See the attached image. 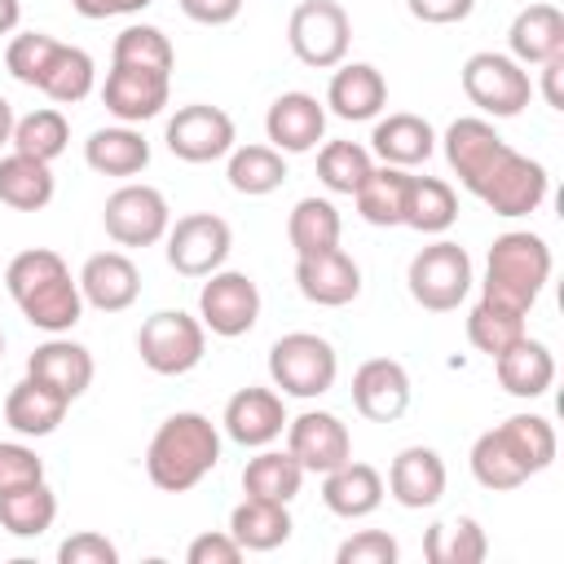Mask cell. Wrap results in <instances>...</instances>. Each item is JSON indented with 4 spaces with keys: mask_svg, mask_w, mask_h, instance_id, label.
I'll return each instance as SVG.
<instances>
[{
    "mask_svg": "<svg viewBox=\"0 0 564 564\" xmlns=\"http://www.w3.org/2000/svg\"><path fill=\"white\" fill-rule=\"evenodd\" d=\"M4 286L18 304V313L44 335H66L84 317L79 278H70V264L53 247L18 251L4 264Z\"/></svg>",
    "mask_w": 564,
    "mask_h": 564,
    "instance_id": "6da1fadb",
    "label": "cell"
},
{
    "mask_svg": "<svg viewBox=\"0 0 564 564\" xmlns=\"http://www.w3.org/2000/svg\"><path fill=\"white\" fill-rule=\"evenodd\" d=\"M216 463H220V432L198 410L167 414L145 445V476L163 494H185L203 485V476H212Z\"/></svg>",
    "mask_w": 564,
    "mask_h": 564,
    "instance_id": "7a4b0ae2",
    "label": "cell"
},
{
    "mask_svg": "<svg viewBox=\"0 0 564 564\" xmlns=\"http://www.w3.org/2000/svg\"><path fill=\"white\" fill-rule=\"evenodd\" d=\"M551 247L542 234L529 229H507L489 242V260H485V282L480 295L494 304H507L516 313H529L542 295V286L551 282Z\"/></svg>",
    "mask_w": 564,
    "mask_h": 564,
    "instance_id": "3957f363",
    "label": "cell"
},
{
    "mask_svg": "<svg viewBox=\"0 0 564 564\" xmlns=\"http://www.w3.org/2000/svg\"><path fill=\"white\" fill-rule=\"evenodd\" d=\"M269 379L282 397L313 401V397L335 388L339 352L330 339H322L313 330H291V335L273 339V348H269Z\"/></svg>",
    "mask_w": 564,
    "mask_h": 564,
    "instance_id": "277c9868",
    "label": "cell"
},
{
    "mask_svg": "<svg viewBox=\"0 0 564 564\" xmlns=\"http://www.w3.org/2000/svg\"><path fill=\"white\" fill-rule=\"evenodd\" d=\"M471 256L467 247L449 242V238H436L427 247L414 251L410 269H405V286H410V300L427 313H454L467 291H471Z\"/></svg>",
    "mask_w": 564,
    "mask_h": 564,
    "instance_id": "5b68a950",
    "label": "cell"
},
{
    "mask_svg": "<svg viewBox=\"0 0 564 564\" xmlns=\"http://www.w3.org/2000/svg\"><path fill=\"white\" fill-rule=\"evenodd\" d=\"M137 352H141V366L163 379L189 375L207 352V326L198 317H189L185 308H159L141 322Z\"/></svg>",
    "mask_w": 564,
    "mask_h": 564,
    "instance_id": "8992f818",
    "label": "cell"
},
{
    "mask_svg": "<svg viewBox=\"0 0 564 564\" xmlns=\"http://www.w3.org/2000/svg\"><path fill=\"white\" fill-rule=\"evenodd\" d=\"M463 79V93L467 101L480 110V115H494V119H516L529 97H533V84H529V70L511 57V53H494V48H480L463 62L458 70Z\"/></svg>",
    "mask_w": 564,
    "mask_h": 564,
    "instance_id": "52a82bcc",
    "label": "cell"
},
{
    "mask_svg": "<svg viewBox=\"0 0 564 564\" xmlns=\"http://www.w3.org/2000/svg\"><path fill=\"white\" fill-rule=\"evenodd\" d=\"M286 44L304 66L335 70L352 44L348 9L339 0H300L286 18Z\"/></svg>",
    "mask_w": 564,
    "mask_h": 564,
    "instance_id": "ba28073f",
    "label": "cell"
},
{
    "mask_svg": "<svg viewBox=\"0 0 564 564\" xmlns=\"http://www.w3.org/2000/svg\"><path fill=\"white\" fill-rule=\"evenodd\" d=\"M546 194H551V176H546V167H542L538 159L511 150V145L494 159V167H489L485 181L476 185V198H480L494 216H507V220L538 212V207L546 203Z\"/></svg>",
    "mask_w": 564,
    "mask_h": 564,
    "instance_id": "9c48e42d",
    "label": "cell"
},
{
    "mask_svg": "<svg viewBox=\"0 0 564 564\" xmlns=\"http://www.w3.org/2000/svg\"><path fill=\"white\" fill-rule=\"evenodd\" d=\"M163 242H167L163 247L167 251V264L181 278H207V273L225 269V260L234 251V229L216 212H189V216H181V220L167 225Z\"/></svg>",
    "mask_w": 564,
    "mask_h": 564,
    "instance_id": "30bf717a",
    "label": "cell"
},
{
    "mask_svg": "<svg viewBox=\"0 0 564 564\" xmlns=\"http://www.w3.org/2000/svg\"><path fill=\"white\" fill-rule=\"evenodd\" d=\"M101 225L119 247H154V242H163V234L172 225V207H167L163 189H154L145 181H128L106 198Z\"/></svg>",
    "mask_w": 564,
    "mask_h": 564,
    "instance_id": "8fae6325",
    "label": "cell"
},
{
    "mask_svg": "<svg viewBox=\"0 0 564 564\" xmlns=\"http://www.w3.org/2000/svg\"><path fill=\"white\" fill-rule=\"evenodd\" d=\"M198 322L220 339L247 335L260 322V286H256V278L242 273V269L207 273L203 291H198Z\"/></svg>",
    "mask_w": 564,
    "mask_h": 564,
    "instance_id": "7c38bea8",
    "label": "cell"
},
{
    "mask_svg": "<svg viewBox=\"0 0 564 564\" xmlns=\"http://www.w3.org/2000/svg\"><path fill=\"white\" fill-rule=\"evenodd\" d=\"M163 141L167 150L181 159V163H216L234 150L238 141V128L234 119L220 110V106H207V101H189L181 106L167 128H163Z\"/></svg>",
    "mask_w": 564,
    "mask_h": 564,
    "instance_id": "4fadbf2b",
    "label": "cell"
},
{
    "mask_svg": "<svg viewBox=\"0 0 564 564\" xmlns=\"http://www.w3.org/2000/svg\"><path fill=\"white\" fill-rule=\"evenodd\" d=\"M286 449L295 454V463L304 467V476H326L330 467L352 458V436L344 427L339 414L330 410H304L295 419H286Z\"/></svg>",
    "mask_w": 564,
    "mask_h": 564,
    "instance_id": "5bb4252c",
    "label": "cell"
},
{
    "mask_svg": "<svg viewBox=\"0 0 564 564\" xmlns=\"http://www.w3.org/2000/svg\"><path fill=\"white\" fill-rule=\"evenodd\" d=\"M295 286L317 308H344L361 295V264L344 247L295 256Z\"/></svg>",
    "mask_w": 564,
    "mask_h": 564,
    "instance_id": "9a60e30c",
    "label": "cell"
},
{
    "mask_svg": "<svg viewBox=\"0 0 564 564\" xmlns=\"http://www.w3.org/2000/svg\"><path fill=\"white\" fill-rule=\"evenodd\" d=\"M225 436L242 449H264L273 445L282 432H286V405H282V392L278 388H238L229 401H225Z\"/></svg>",
    "mask_w": 564,
    "mask_h": 564,
    "instance_id": "2e32d148",
    "label": "cell"
},
{
    "mask_svg": "<svg viewBox=\"0 0 564 564\" xmlns=\"http://www.w3.org/2000/svg\"><path fill=\"white\" fill-rule=\"evenodd\" d=\"M441 150H445V163H449V172L458 176V185H463L467 194H476V185L485 181V172L494 167V159L507 150V141L498 137V128H494L489 119L463 115V119H454V123L445 128Z\"/></svg>",
    "mask_w": 564,
    "mask_h": 564,
    "instance_id": "e0dca14e",
    "label": "cell"
},
{
    "mask_svg": "<svg viewBox=\"0 0 564 564\" xmlns=\"http://www.w3.org/2000/svg\"><path fill=\"white\" fill-rule=\"evenodd\" d=\"M172 97V75L163 70H137V66H110L101 84V101L119 123H145L163 115Z\"/></svg>",
    "mask_w": 564,
    "mask_h": 564,
    "instance_id": "ac0fdd59",
    "label": "cell"
},
{
    "mask_svg": "<svg viewBox=\"0 0 564 564\" xmlns=\"http://www.w3.org/2000/svg\"><path fill=\"white\" fill-rule=\"evenodd\" d=\"M264 137L282 154L317 150V141L326 137V101H317L313 93H300V88L273 97V106L264 110Z\"/></svg>",
    "mask_w": 564,
    "mask_h": 564,
    "instance_id": "d6986e66",
    "label": "cell"
},
{
    "mask_svg": "<svg viewBox=\"0 0 564 564\" xmlns=\"http://www.w3.org/2000/svg\"><path fill=\"white\" fill-rule=\"evenodd\" d=\"M445 480H449L445 458H441L432 445H405V449L392 458L383 489H388V498H392L397 507L423 511V507H436V502H441Z\"/></svg>",
    "mask_w": 564,
    "mask_h": 564,
    "instance_id": "ffe728a7",
    "label": "cell"
},
{
    "mask_svg": "<svg viewBox=\"0 0 564 564\" xmlns=\"http://www.w3.org/2000/svg\"><path fill=\"white\" fill-rule=\"evenodd\" d=\"M352 405L370 423H397L410 410V375L392 357H370L352 375Z\"/></svg>",
    "mask_w": 564,
    "mask_h": 564,
    "instance_id": "44dd1931",
    "label": "cell"
},
{
    "mask_svg": "<svg viewBox=\"0 0 564 564\" xmlns=\"http://www.w3.org/2000/svg\"><path fill=\"white\" fill-rule=\"evenodd\" d=\"M79 295L97 313H123L141 295V269L128 251H97L79 269Z\"/></svg>",
    "mask_w": 564,
    "mask_h": 564,
    "instance_id": "7402d4cb",
    "label": "cell"
},
{
    "mask_svg": "<svg viewBox=\"0 0 564 564\" xmlns=\"http://www.w3.org/2000/svg\"><path fill=\"white\" fill-rule=\"evenodd\" d=\"M26 375H35L40 383H48L53 392H62L66 401H79L93 388V352L66 335H48L31 357H26Z\"/></svg>",
    "mask_w": 564,
    "mask_h": 564,
    "instance_id": "603a6c76",
    "label": "cell"
},
{
    "mask_svg": "<svg viewBox=\"0 0 564 564\" xmlns=\"http://www.w3.org/2000/svg\"><path fill=\"white\" fill-rule=\"evenodd\" d=\"M326 106L335 119L366 123L388 106V79L370 62H339L326 84Z\"/></svg>",
    "mask_w": 564,
    "mask_h": 564,
    "instance_id": "cb8c5ba5",
    "label": "cell"
},
{
    "mask_svg": "<svg viewBox=\"0 0 564 564\" xmlns=\"http://www.w3.org/2000/svg\"><path fill=\"white\" fill-rule=\"evenodd\" d=\"M383 494L388 489H383L379 467L357 463V458H348V463H339V467H330L322 476V502L339 520H366V516H375L383 507Z\"/></svg>",
    "mask_w": 564,
    "mask_h": 564,
    "instance_id": "d4e9b609",
    "label": "cell"
},
{
    "mask_svg": "<svg viewBox=\"0 0 564 564\" xmlns=\"http://www.w3.org/2000/svg\"><path fill=\"white\" fill-rule=\"evenodd\" d=\"M507 48L520 66H542L546 57L564 53V13L546 0L524 4L507 26Z\"/></svg>",
    "mask_w": 564,
    "mask_h": 564,
    "instance_id": "484cf974",
    "label": "cell"
},
{
    "mask_svg": "<svg viewBox=\"0 0 564 564\" xmlns=\"http://www.w3.org/2000/svg\"><path fill=\"white\" fill-rule=\"evenodd\" d=\"M70 401L62 392H53L48 383H40L35 375L18 379L4 397V423L18 432V436H53L57 423L66 419Z\"/></svg>",
    "mask_w": 564,
    "mask_h": 564,
    "instance_id": "4316f807",
    "label": "cell"
},
{
    "mask_svg": "<svg viewBox=\"0 0 564 564\" xmlns=\"http://www.w3.org/2000/svg\"><path fill=\"white\" fill-rule=\"evenodd\" d=\"M494 375H498L502 392H511L520 401H533V397H542L555 383V357H551V348L542 339L524 335L507 352L494 357Z\"/></svg>",
    "mask_w": 564,
    "mask_h": 564,
    "instance_id": "83f0119b",
    "label": "cell"
},
{
    "mask_svg": "<svg viewBox=\"0 0 564 564\" xmlns=\"http://www.w3.org/2000/svg\"><path fill=\"white\" fill-rule=\"evenodd\" d=\"M84 163L97 176H141L150 167V141L132 123L97 128L84 141Z\"/></svg>",
    "mask_w": 564,
    "mask_h": 564,
    "instance_id": "f1b7e54d",
    "label": "cell"
},
{
    "mask_svg": "<svg viewBox=\"0 0 564 564\" xmlns=\"http://www.w3.org/2000/svg\"><path fill=\"white\" fill-rule=\"evenodd\" d=\"M370 145H375V154H379L383 163H392V167H419V163L432 159L436 132H432V123H427L423 115L397 110V115H388V119L375 123Z\"/></svg>",
    "mask_w": 564,
    "mask_h": 564,
    "instance_id": "f546056e",
    "label": "cell"
},
{
    "mask_svg": "<svg viewBox=\"0 0 564 564\" xmlns=\"http://www.w3.org/2000/svg\"><path fill=\"white\" fill-rule=\"evenodd\" d=\"M57 194L53 163H40L31 154H4L0 159V203L13 212H44Z\"/></svg>",
    "mask_w": 564,
    "mask_h": 564,
    "instance_id": "4dcf8cb0",
    "label": "cell"
},
{
    "mask_svg": "<svg viewBox=\"0 0 564 564\" xmlns=\"http://www.w3.org/2000/svg\"><path fill=\"white\" fill-rule=\"evenodd\" d=\"M458 220V194L449 181L441 176H414L405 185V207H401V225H410L414 234H445Z\"/></svg>",
    "mask_w": 564,
    "mask_h": 564,
    "instance_id": "1f68e13d",
    "label": "cell"
},
{
    "mask_svg": "<svg viewBox=\"0 0 564 564\" xmlns=\"http://www.w3.org/2000/svg\"><path fill=\"white\" fill-rule=\"evenodd\" d=\"M229 538L242 551H278L291 538V511H286V502L242 498L229 511Z\"/></svg>",
    "mask_w": 564,
    "mask_h": 564,
    "instance_id": "d6a6232c",
    "label": "cell"
},
{
    "mask_svg": "<svg viewBox=\"0 0 564 564\" xmlns=\"http://www.w3.org/2000/svg\"><path fill=\"white\" fill-rule=\"evenodd\" d=\"M405 185H410V167H392V163H379L366 172V181L357 185L352 203H357V216L375 229H392L401 225V207H405Z\"/></svg>",
    "mask_w": 564,
    "mask_h": 564,
    "instance_id": "836d02e7",
    "label": "cell"
},
{
    "mask_svg": "<svg viewBox=\"0 0 564 564\" xmlns=\"http://www.w3.org/2000/svg\"><path fill=\"white\" fill-rule=\"evenodd\" d=\"M225 159H229L225 176H229L234 194L264 198V194L282 189V181H286V154L273 145H234Z\"/></svg>",
    "mask_w": 564,
    "mask_h": 564,
    "instance_id": "e575fe53",
    "label": "cell"
},
{
    "mask_svg": "<svg viewBox=\"0 0 564 564\" xmlns=\"http://www.w3.org/2000/svg\"><path fill=\"white\" fill-rule=\"evenodd\" d=\"M300 485H304V467L295 463L291 449H269L264 445L242 467V494L247 498H269V502H286L291 507V498L300 494Z\"/></svg>",
    "mask_w": 564,
    "mask_h": 564,
    "instance_id": "d590c367",
    "label": "cell"
},
{
    "mask_svg": "<svg viewBox=\"0 0 564 564\" xmlns=\"http://www.w3.org/2000/svg\"><path fill=\"white\" fill-rule=\"evenodd\" d=\"M53 520H57V494L48 489V480H31L0 494V529L13 538H40L53 529Z\"/></svg>",
    "mask_w": 564,
    "mask_h": 564,
    "instance_id": "8d00e7d4",
    "label": "cell"
},
{
    "mask_svg": "<svg viewBox=\"0 0 564 564\" xmlns=\"http://www.w3.org/2000/svg\"><path fill=\"white\" fill-rule=\"evenodd\" d=\"M423 555L432 564H480L489 555V538H485V529H480L476 516L436 520L423 533Z\"/></svg>",
    "mask_w": 564,
    "mask_h": 564,
    "instance_id": "74e56055",
    "label": "cell"
},
{
    "mask_svg": "<svg viewBox=\"0 0 564 564\" xmlns=\"http://www.w3.org/2000/svg\"><path fill=\"white\" fill-rule=\"evenodd\" d=\"M93 84H97L93 57H88L84 48L57 40V48H53V57H48V66H44V75H40L35 88H40L48 101H57V106H75V101H84V97L93 93Z\"/></svg>",
    "mask_w": 564,
    "mask_h": 564,
    "instance_id": "f35d334b",
    "label": "cell"
},
{
    "mask_svg": "<svg viewBox=\"0 0 564 564\" xmlns=\"http://www.w3.org/2000/svg\"><path fill=\"white\" fill-rule=\"evenodd\" d=\"M467 463H471L476 485H485V489H494V494L520 489V485L529 480V467L520 463V454L507 445V436H502L498 427H489V432H480V436L471 441Z\"/></svg>",
    "mask_w": 564,
    "mask_h": 564,
    "instance_id": "ab89813d",
    "label": "cell"
},
{
    "mask_svg": "<svg viewBox=\"0 0 564 564\" xmlns=\"http://www.w3.org/2000/svg\"><path fill=\"white\" fill-rule=\"evenodd\" d=\"M339 234H344V220H339V207L330 198L308 194L286 216V238H291L295 256H313V251L339 247Z\"/></svg>",
    "mask_w": 564,
    "mask_h": 564,
    "instance_id": "60d3db41",
    "label": "cell"
},
{
    "mask_svg": "<svg viewBox=\"0 0 564 564\" xmlns=\"http://www.w3.org/2000/svg\"><path fill=\"white\" fill-rule=\"evenodd\" d=\"M524 317H529V313H516V308L494 304V300H485V295H480V300L471 304V313H467V339H471V348H476V352H485V357L494 361L498 352H507L516 339H524V335H529Z\"/></svg>",
    "mask_w": 564,
    "mask_h": 564,
    "instance_id": "b9f144b4",
    "label": "cell"
},
{
    "mask_svg": "<svg viewBox=\"0 0 564 564\" xmlns=\"http://www.w3.org/2000/svg\"><path fill=\"white\" fill-rule=\"evenodd\" d=\"M110 66H137V70H163L172 75L176 66V48L172 40L150 26V22H132L115 35V48H110Z\"/></svg>",
    "mask_w": 564,
    "mask_h": 564,
    "instance_id": "7bdbcfd3",
    "label": "cell"
},
{
    "mask_svg": "<svg viewBox=\"0 0 564 564\" xmlns=\"http://www.w3.org/2000/svg\"><path fill=\"white\" fill-rule=\"evenodd\" d=\"M66 141H70V123L57 106H40V110L13 119V137H9V145L18 154H31L40 163H53L66 150Z\"/></svg>",
    "mask_w": 564,
    "mask_h": 564,
    "instance_id": "ee69618b",
    "label": "cell"
},
{
    "mask_svg": "<svg viewBox=\"0 0 564 564\" xmlns=\"http://www.w3.org/2000/svg\"><path fill=\"white\" fill-rule=\"evenodd\" d=\"M498 432H502L507 445L520 454V463L529 467V476H538V471H546V467L555 463L560 441H555V427H551L542 414H511V419L498 423Z\"/></svg>",
    "mask_w": 564,
    "mask_h": 564,
    "instance_id": "f6af8a7d",
    "label": "cell"
},
{
    "mask_svg": "<svg viewBox=\"0 0 564 564\" xmlns=\"http://www.w3.org/2000/svg\"><path fill=\"white\" fill-rule=\"evenodd\" d=\"M375 167L370 150L357 145V141H326L317 150V181L330 189V194H357V185L366 181V172Z\"/></svg>",
    "mask_w": 564,
    "mask_h": 564,
    "instance_id": "bcb514c9",
    "label": "cell"
},
{
    "mask_svg": "<svg viewBox=\"0 0 564 564\" xmlns=\"http://www.w3.org/2000/svg\"><path fill=\"white\" fill-rule=\"evenodd\" d=\"M53 48H57V40H53L48 31H22V35L9 40L4 66H9V75H13L18 84L35 88L40 75H44V66H48V57H53Z\"/></svg>",
    "mask_w": 564,
    "mask_h": 564,
    "instance_id": "7dc6e473",
    "label": "cell"
},
{
    "mask_svg": "<svg viewBox=\"0 0 564 564\" xmlns=\"http://www.w3.org/2000/svg\"><path fill=\"white\" fill-rule=\"evenodd\" d=\"M397 555H401V546H397L392 533H383V529H361V533H352V538L339 542L335 564H397Z\"/></svg>",
    "mask_w": 564,
    "mask_h": 564,
    "instance_id": "c3c4849f",
    "label": "cell"
},
{
    "mask_svg": "<svg viewBox=\"0 0 564 564\" xmlns=\"http://www.w3.org/2000/svg\"><path fill=\"white\" fill-rule=\"evenodd\" d=\"M44 480V458L22 441H0V494Z\"/></svg>",
    "mask_w": 564,
    "mask_h": 564,
    "instance_id": "681fc988",
    "label": "cell"
},
{
    "mask_svg": "<svg viewBox=\"0 0 564 564\" xmlns=\"http://www.w3.org/2000/svg\"><path fill=\"white\" fill-rule=\"evenodd\" d=\"M57 564H119V546L106 533L79 529L57 546Z\"/></svg>",
    "mask_w": 564,
    "mask_h": 564,
    "instance_id": "f907efd6",
    "label": "cell"
},
{
    "mask_svg": "<svg viewBox=\"0 0 564 564\" xmlns=\"http://www.w3.org/2000/svg\"><path fill=\"white\" fill-rule=\"evenodd\" d=\"M247 551L229 538V529H216V533H198L189 546H185V564H238Z\"/></svg>",
    "mask_w": 564,
    "mask_h": 564,
    "instance_id": "816d5d0a",
    "label": "cell"
},
{
    "mask_svg": "<svg viewBox=\"0 0 564 564\" xmlns=\"http://www.w3.org/2000/svg\"><path fill=\"white\" fill-rule=\"evenodd\" d=\"M410 18L414 22H427V26H454V22H467L476 0H405Z\"/></svg>",
    "mask_w": 564,
    "mask_h": 564,
    "instance_id": "f5cc1de1",
    "label": "cell"
},
{
    "mask_svg": "<svg viewBox=\"0 0 564 564\" xmlns=\"http://www.w3.org/2000/svg\"><path fill=\"white\" fill-rule=\"evenodd\" d=\"M176 4L198 26H229L242 13V0H176Z\"/></svg>",
    "mask_w": 564,
    "mask_h": 564,
    "instance_id": "db71d44e",
    "label": "cell"
},
{
    "mask_svg": "<svg viewBox=\"0 0 564 564\" xmlns=\"http://www.w3.org/2000/svg\"><path fill=\"white\" fill-rule=\"evenodd\" d=\"M154 0H70V9L79 13V18H119V13H141V9H150Z\"/></svg>",
    "mask_w": 564,
    "mask_h": 564,
    "instance_id": "11a10c76",
    "label": "cell"
},
{
    "mask_svg": "<svg viewBox=\"0 0 564 564\" xmlns=\"http://www.w3.org/2000/svg\"><path fill=\"white\" fill-rule=\"evenodd\" d=\"M560 79H564V53L542 62V101H546L551 110H564V88H560Z\"/></svg>",
    "mask_w": 564,
    "mask_h": 564,
    "instance_id": "9f6ffc18",
    "label": "cell"
},
{
    "mask_svg": "<svg viewBox=\"0 0 564 564\" xmlns=\"http://www.w3.org/2000/svg\"><path fill=\"white\" fill-rule=\"evenodd\" d=\"M22 22V0H0V35H13Z\"/></svg>",
    "mask_w": 564,
    "mask_h": 564,
    "instance_id": "6f0895ef",
    "label": "cell"
},
{
    "mask_svg": "<svg viewBox=\"0 0 564 564\" xmlns=\"http://www.w3.org/2000/svg\"><path fill=\"white\" fill-rule=\"evenodd\" d=\"M9 137H13V106L0 97V145H4Z\"/></svg>",
    "mask_w": 564,
    "mask_h": 564,
    "instance_id": "680465c9",
    "label": "cell"
},
{
    "mask_svg": "<svg viewBox=\"0 0 564 564\" xmlns=\"http://www.w3.org/2000/svg\"><path fill=\"white\" fill-rule=\"evenodd\" d=\"M0 357H4V330H0Z\"/></svg>",
    "mask_w": 564,
    "mask_h": 564,
    "instance_id": "91938a15",
    "label": "cell"
}]
</instances>
